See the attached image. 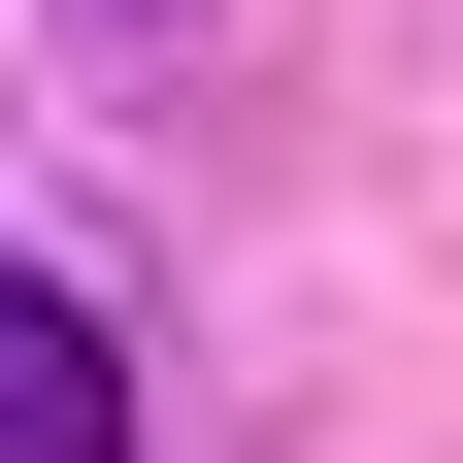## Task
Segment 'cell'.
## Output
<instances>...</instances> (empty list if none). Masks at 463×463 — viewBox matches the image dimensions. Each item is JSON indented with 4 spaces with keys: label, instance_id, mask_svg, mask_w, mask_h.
Here are the masks:
<instances>
[{
    "label": "cell",
    "instance_id": "6da1fadb",
    "mask_svg": "<svg viewBox=\"0 0 463 463\" xmlns=\"http://www.w3.org/2000/svg\"><path fill=\"white\" fill-rule=\"evenodd\" d=\"M0 463H133V364H99L67 265H0Z\"/></svg>",
    "mask_w": 463,
    "mask_h": 463
}]
</instances>
